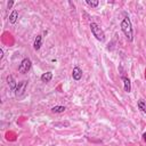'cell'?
<instances>
[{"instance_id": "15", "label": "cell", "mask_w": 146, "mask_h": 146, "mask_svg": "<svg viewBox=\"0 0 146 146\" xmlns=\"http://www.w3.org/2000/svg\"><path fill=\"white\" fill-rule=\"evenodd\" d=\"M2 58H3V50L0 49V59H2Z\"/></svg>"}, {"instance_id": "16", "label": "cell", "mask_w": 146, "mask_h": 146, "mask_svg": "<svg viewBox=\"0 0 146 146\" xmlns=\"http://www.w3.org/2000/svg\"><path fill=\"white\" fill-rule=\"evenodd\" d=\"M143 139H144V141L146 143V132H144V133H143Z\"/></svg>"}, {"instance_id": "9", "label": "cell", "mask_w": 146, "mask_h": 146, "mask_svg": "<svg viewBox=\"0 0 146 146\" xmlns=\"http://www.w3.org/2000/svg\"><path fill=\"white\" fill-rule=\"evenodd\" d=\"M40 79H41L42 82H46V83H47V82H50V80L52 79V73H51V72H46V73H43V74L41 75Z\"/></svg>"}, {"instance_id": "7", "label": "cell", "mask_w": 146, "mask_h": 146, "mask_svg": "<svg viewBox=\"0 0 146 146\" xmlns=\"http://www.w3.org/2000/svg\"><path fill=\"white\" fill-rule=\"evenodd\" d=\"M122 81H123L124 91H125V92H130V91H131V82H130L129 78H127L125 75H122Z\"/></svg>"}, {"instance_id": "11", "label": "cell", "mask_w": 146, "mask_h": 146, "mask_svg": "<svg viewBox=\"0 0 146 146\" xmlns=\"http://www.w3.org/2000/svg\"><path fill=\"white\" fill-rule=\"evenodd\" d=\"M137 106H138V108H139L143 113L146 114V100H144V99H139V100L137 102Z\"/></svg>"}, {"instance_id": "1", "label": "cell", "mask_w": 146, "mask_h": 146, "mask_svg": "<svg viewBox=\"0 0 146 146\" xmlns=\"http://www.w3.org/2000/svg\"><path fill=\"white\" fill-rule=\"evenodd\" d=\"M121 30L124 33V35L127 36V39L129 41L133 40V31H132V25L131 22L129 19V17H124L121 22Z\"/></svg>"}, {"instance_id": "5", "label": "cell", "mask_w": 146, "mask_h": 146, "mask_svg": "<svg viewBox=\"0 0 146 146\" xmlns=\"http://www.w3.org/2000/svg\"><path fill=\"white\" fill-rule=\"evenodd\" d=\"M72 78H73V80H75V81L81 80V78H82V70H81L80 67L75 66V67L73 68V71H72Z\"/></svg>"}, {"instance_id": "4", "label": "cell", "mask_w": 146, "mask_h": 146, "mask_svg": "<svg viewBox=\"0 0 146 146\" xmlns=\"http://www.w3.org/2000/svg\"><path fill=\"white\" fill-rule=\"evenodd\" d=\"M26 86H27V81H25V80L17 83V87H16V89H15V96H16L17 98L22 97V96L25 94V91H26Z\"/></svg>"}, {"instance_id": "2", "label": "cell", "mask_w": 146, "mask_h": 146, "mask_svg": "<svg viewBox=\"0 0 146 146\" xmlns=\"http://www.w3.org/2000/svg\"><path fill=\"white\" fill-rule=\"evenodd\" d=\"M90 30L92 35L98 40V41H104L105 40V33L102 30V27L97 23H90Z\"/></svg>"}, {"instance_id": "6", "label": "cell", "mask_w": 146, "mask_h": 146, "mask_svg": "<svg viewBox=\"0 0 146 146\" xmlns=\"http://www.w3.org/2000/svg\"><path fill=\"white\" fill-rule=\"evenodd\" d=\"M7 82H8L9 89H10L11 91H15V89H16V87H17V82H16V80L14 79L13 75H8V76H7Z\"/></svg>"}, {"instance_id": "3", "label": "cell", "mask_w": 146, "mask_h": 146, "mask_svg": "<svg viewBox=\"0 0 146 146\" xmlns=\"http://www.w3.org/2000/svg\"><path fill=\"white\" fill-rule=\"evenodd\" d=\"M31 66H32L31 60H30L29 58H24V59L21 62L19 66H18V72L22 73V74H25V73H27V72L30 71Z\"/></svg>"}, {"instance_id": "8", "label": "cell", "mask_w": 146, "mask_h": 146, "mask_svg": "<svg viewBox=\"0 0 146 146\" xmlns=\"http://www.w3.org/2000/svg\"><path fill=\"white\" fill-rule=\"evenodd\" d=\"M42 46V36L41 35H36L35 40H34V43H33V48L35 50H39Z\"/></svg>"}, {"instance_id": "10", "label": "cell", "mask_w": 146, "mask_h": 146, "mask_svg": "<svg viewBox=\"0 0 146 146\" xmlns=\"http://www.w3.org/2000/svg\"><path fill=\"white\" fill-rule=\"evenodd\" d=\"M17 18H18V11H17L16 9H14V10L11 11V14L9 15V23H11V24L16 23Z\"/></svg>"}, {"instance_id": "13", "label": "cell", "mask_w": 146, "mask_h": 146, "mask_svg": "<svg viewBox=\"0 0 146 146\" xmlns=\"http://www.w3.org/2000/svg\"><path fill=\"white\" fill-rule=\"evenodd\" d=\"M86 3L92 8H96L98 5H99V1L98 0H86Z\"/></svg>"}, {"instance_id": "14", "label": "cell", "mask_w": 146, "mask_h": 146, "mask_svg": "<svg viewBox=\"0 0 146 146\" xmlns=\"http://www.w3.org/2000/svg\"><path fill=\"white\" fill-rule=\"evenodd\" d=\"M13 5H14V1L11 0V1H9V2L7 3V8H8V9H10V8L13 7Z\"/></svg>"}, {"instance_id": "12", "label": "cell", "mask_w": 146, "mask_h": 146, "mask_svg": "<svg viewBox=\"0 0 146 146\" xmlns=\"http://www.w3.org/2000/svg\"><path fill=\"white\" fill-rule=\"evenodd\" d=\"M65 110H66L65 106H54L51 108V112L52 113H63V112H65Z\"/></svg>"}]
</instances>
